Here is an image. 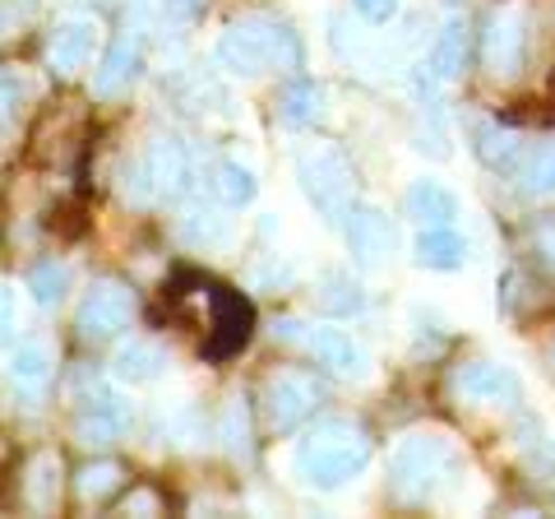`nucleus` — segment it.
<instances>
[{
	"label": "nucleus",
	"mask_w": 555,
	"mask_h": 519,
	"mask_svg": "<svg viewBox=\"0 0 555 519\" xmlns=\"http://www.w3.org/2000/svg\"><path fill=\"white\" fill-rule=\"evenodd\" d=\"M371 464V436L347 418H324L292 450V478L315 492L347 488Z\"/></svg>",
	"instance_id": "1"
},
{
	"label": "nucleus",
	"mask_w": 555,
	"mask_h": 519,
	"mask_svg": "<svg viewBox=\"0 0 555 519\" xmlns=\"http://www.w3.org/2000/svg\"><path fill=\"white\" fill-rule=\"evenodd\" d=\"M218 65L236 79H259L269 71H301L306 47L283 20L273 14H250V20L228 24V33L218 38Z\"/></svg>",
	"instance_id": "2"
},
{
	"label": "nucleus",
	"mask_w": 555,
	"mask_h": 519,
	"mask_svg": "<svg viewBox=\"0 0 555 519\" xmlns=\"http://www.w3.org/2000/svg\"><path fill=\"white\" fill-rule=\"evenodd\" d=\"M297 181L306 190V200L315 204V214L338 228L347 214L357 210V167L338 144H310L297 153Z\"/></svg>",
	"instance_id": "3"
},
{
	"label": "nucleus",
	"mask_w": 555,
	"mask_h": 519,
	"mask_svg": "<svg viewBox=\"0 0 555 519\" xmlns=\"http://www.w3.org/2000/svg\"><path fill=\"white\" fill-rule=\"evenodd\" d=\"M454 469V445L440 431H416V436L398 441L389 459V492L398 501H426L440 492V482Z\"/></svg>",
	"instance_id": "4"
},
{
	"label": "nucleus",
	"mask_w": 555,
	"mask_h": 519,
	"mask_svg": "<svg viewBox=\"0 0 555 519\" xmlns=\"http://www.w3.org/2000/svg\"><path fill=\"white\" fill-rule=\"evenodd\" d=\"M204 298H208V330H204V357L208 362H228L232 353H241L255 334V306L241 298V292L222 288L214 279H199Z\"/></svg>",
	"instance_id": "5"
},
{
	"label": "nucleus",
	"mask_w": 555,
	"mask_h": 519,
	"mask_svg": "<svg viewBox=\"0 0 555 519\" xmlns=\"http://www.w3.org/2000/svg\"><path fill=\"white\" fill-rule=\"evenodd\" d=\"M320 404H324V380H315L310 371L283 367L264 380V418L273 431L301 427Z\"/></svg>",
	"instance_id": "6"
},
{
	"label": "nucleus",
	"mask_w": 555,
	"mask_h": 519,
	"mask_svg": "<svg viewBox=\"0 0 555 519\" xmlns=\"http://www.w3.org/2000/svg\"><path fill=\"white\" fill-rule=\"evenodd\" d=\"M134 320V292L120 279H98L75 311V330L83 339H116Z\"/></svg>",
	"instance_id": "7"
},
{
	"label": "nucleus",
	"mask_w": 555,
	"mask_h": 519,
	"mask_svg": "<svg viewBox=\"0 0 555 519\" xmlns=\"http://www.w3.org/2000/svg\"><path fill=\"white\" fill-rule=\"evenodd\" d=\"M449 390H454L459 404L473 408H518V400H524L518 376L500 367V362H463L454 380H449Z\"/></svg>",
	"instance_id": "8"
},
{
	"label": "nucleus",
	"mask_w": 555,
	"mask_h": 519,
	"mask_svg": "<svg viewBox=\"0 0 555 519\" xmlns=\"http://www.w3.org/2000/svg\"><path fill=\"white\" fill-rule=\"evenodd\" d=\"M524 56H528V14L524 10H500L491 24H486V38H481V61L495 79H514L524 71Z\"/></svg>",
	"instance_id": "9"
},
{
	"label": "nucleus",
	"mask_w": 555,
	"mask_h": 519,
	"mask_svg": "<svg viewBox=\"0 0 555 519\" xmlns=\"http://www.w3.org/2000/svg\"><path fill=\"white\" fill-rule=\"evenodd\" d=\"M144 172L158 200H181L195 186V163H190V149L177 135H153L144 149Z\"/></svg>",
	"instance_id": "10"
},
{
	"label": "nucleus",
	"mask_w": 555,
	"mask_h": 519,
	"mask_svg": "<svg viewBox=\"0 0 555 519\" xmlns=\"http://www.w3.org/2000/svg\"><path fill=\"white\" fill-rule=\"evenodd\" d=\"M139 71H144V38H139V28L126 24L112 38V47L102 51V65L93 71V93L98 98H116L126 93L130 84L139 79Z\"/></svg>",
	"instance_id": "11"
},
{
	"label": "nucleus",
	"mask_w": 555,
	"mask_h": 519,
	"mask_svg": "<svg viewBox=\"0 0 555 519\" xmlns=\"http://www.w3.org/2000/svg\"><path fill=\"white\" fill-rule=\"evenodd\" d=\"M343 237H347V251H352V260L361 269L385 265L389 251H393V228H389V218L379 214L375 204H357V210L347 214V223H343Z\"/></svg>",
	"instance_id": "12"
},
{
	"label": "nucleus",
	"mask_w": 555,
	"mask_h": 519,
	"mask_svg": "<svg viewBox=\"0 0 555 519\" xmlns=\"http://www.w3.org/2000/svg\"><path fill=\"white\" fill-rule=\"evenodd\" d=\"M130 427H134V408L126 400H116V394L83 400V408L75 413V441L79 445H116Z\"/></svg>",
	"instance_id": "13"
},
{
	"label": "nucleus",
	"mask_w": 555,
	"mask_h": 519,
	"mask_svg": "<svg viewBox=\"0 0 555 519\" xmlns=\"http://www.w3.org/2000/svg\"><path fill=\"white\" fill-rule=\"evenodd\" d=\"M93 47H98V24L89 14H69V20H61L47 33V65L56 75H75L89 65Z\"/></svg>",
	"instance_id": "14"
},
{
	"label": "nucleus",
	"mask_w": 555,
	"mask_h": 519,
	"mask_svg": "<svg viewBox=\"0 0 555 519\" xmlns=\"http://www.w3.org/2000/svg\"><path fill=\"white\" fill-rule=\"evenodd\" d=\"M301 343H306V353L315 357L324 371H334L343 380H361V376L371 371L366 349L352 343V334H343V330H324V325H320V330H306Z\"/></svg>",
	"instance_id": "15"
},
{
	"label": "nucleus",
	"mask_w": 555,
	"mask_h": 519,
	"mask_svg": "<svg viewBox=\"0 0 555 519\" xmlns=\"http://www.w3.org/2000/svg\"><path fill=\"white\" fill-rule=\"evenodd\" d=\"M51 376H56V362H51L47 343H20V349L10 353V390L20 394V400L38 404L51 390Z\"/></svg>",
	"instance_id": "16"
},
{
	"label": "nucleus",
	"mask_w": 555,
	"mask_h": 519,
	"mask_svg": "<svg viewBox=\"0 0 555 519\" xmlns=\"http://www.w3.org/2000/svg\"><path fill=\"white\" fill-rule=\"evenodd\" d=\"M403 210H408L412 223H422V228H449V223L459 218V195H454L449 186L422 177V181H412V186H408Z\"/></svg>",
	"instance_id": "17"
},
{
	"label": "nucleus",
	"mask_w": 555,
	"mask_h": 519,
	"mask_svg": "<svg viewBox=\"0 0 555 519\" xmlns=\"http://www.w3.org/2000/svg\"><path fill=\"white\" fill-rule=\"evenodd\" d=\"M463 260H467V241L454 232V223L449 228H422V237H416V265L422 269L454 274L463 269Z\"/></svg>",
	"instance_id": "18"
},
{
	"label": "nucleus",
	"mask_w": 555,
	"mask_h": 519,
	"mask_svg": "<svg viewBox=\"0 0 555 519\" xmlns=\"http://www.w3.org/2000/svg\"><path fill=\"white\" fill-rule=\"evenodd\" d=\"M278 116L287 121V126H315L324 121V89L315 79H287L283 93H278Z\"/></svg>",
	"instance_id": "19"
},
{
	"label": "nucleus",
	"mask_w": 555,
	"mask_h": 519,
	"mask_svg": "<svg viewBox=\"0 0 555 519\" xmlns=\"http://www.w3.org/2000/svg\"><path fill=\"white\" fill-rule=\"evenodd\" d=\"M473 153L491 172H509V167H518L524 144H518V135L509 126H500V121H481V126L473 130Z\"/></svg>",
	"instance_id": "20"
},
{
	"label": "nucleus",
	"mask_w": 555,
	"mask_h": 519,
	"mask_svg": "<svg viewBox=\"0 0 555 519\" xmlns=\"http://www.w3.org/2000/svg\"><path fill=\"white\" fill-rule=\"evenodd\" d=\"M120 488H126V464H116V459H93L75 473V496L83 506H102Z\"/></svg>",
	"instance_id": "21"
},
{
	"label": "nucleus",
	"mask_w": 555,
	"mask_h": 519,
	"mask_svg": "<svg viewBox=\"0 0 555 519\" xmlns=\"http://www.w3.org/2000/svg\"><path fill=\"white\" fill-rule=\"evenodd\" d=\"M163 367H167L163 349H158V343H144V339H130L126 349L116 353V362H112L116 380H126V385H144V380L163 376Z\"/></svg>",
	"instance_id": "22"
},
{
	"label": "nucleus",
	"mask_w": 555,
	"mask_h": 519,
	"mask_svg": "<svg viewBox=\"0 0 555 519\" xmlns=\"http://www.w3.org/2000/svg\"><path fill=\"white\" fill-rule=\"evenodd\" d=\"M61 496V459L56 455H33L24 469V501L33 510H51Z\"/></svg>",
	"instance_id": "23"
},
{
	"label": "nucleus",
	"mask_w": 555,
	"mask_h": 519,
	"mask_svg": "<svg viewBox=\"0 0 555 519\" xmlns=\"http://www.w3.org/2000/svg\"><path fill=\"white\" fill-rule=\"evenodd\" d=\"M463 61H467V24H463V20H449V24L440 28L436 47H430L426 65H430V71H436L440 79H454V75H463Z\"/></svg>",
	"instance_id": "24"
},
{
	"label": "nucleus",
	"mask_w": 555,
	"mask_h": 519,
	"mask_svg": "<svg viewBox=\"0 0 555 519\" xmlns=\"http://www.w3.org/2000/svg\"><path fill=\"white\" fill-rule=\"evenodd\" d=\"M518 190L524 195H555V144H537L518 163Z\"/></svg>",
	"instance_id": "25"
},
{
	"label": "nucleus",
	"mask_w": 555,
	"mask_h": 519,
	"mask_svg": "<svg viewBox=\"0 0 555 519\" xmlns=\"http://www.w3.org/2000/svg\"><path fill=\"white\" fill-rule=\"evenodd\" d=\"M65 288H69V269L61 265V260H38V265L28 269V292L38 306H61L65 302Z\"/></svg>",
	"instance_id": "26"
},
{
	"label": "nucleus",
	"mask_w": 555,
	"mask_h": 519,
	"mask_svg": "<svg viewBox=\"0 0 555 519\" xmlns=\"http://www.w3.org/2000/svg\"><path fill=\"white\" fill-rule=\"evenodd\" d=\"M315 292H320V311H328V316H357L366 306V292L347 279V274H324Z\"/></svg>",
	"instance_id": "27"
},
{
	"label": "nucleus",
	"mask_w": 555,
	"mask_h": 519,
	"mask_svg": "<svg viewBox=\"0 0 555 519\" xmlns=\"http://www.w3.org/2000/svg\"><path fill=\"white\" fill-rule=\"evenodd\" d=\"M214 190H218V200L222 204H232V210H241V204H250L255 200V172L250 167H241V163H222L218 167V177H214Z\"/></svg>",
	"instance_id": "28"
},
{
	"label": "nucleus",
	"mask_w": 555,
	"mask_h": 519,
	"mask_svg": "<svg viewBox=\"0 0 555 519\" xmlns=\"http://www.w3.org/2000/svg\"><path fill=\"white\" fill-rule=\"evenodd\" d=\"M222 445H228L232 459H250L255 441H250V408L246 400H232L228 413H222Z\"/></svg>",
	"instance_id": "29"
},
{
	"label": "nucleus",
	"mask_w": 555,
	"mask_h": 519,
	"mask_svg": "<svg viewBox=\"0 0 555 519\" xmlns=\"http://www.w3.org/2000/svg\"><path fill=\"white\" fill-rule=\"evenodd\" d=\"M532 251H537V260L555 274V214H546V218H537L532 223Z\"/></svg>",
	"instance_id": "30"
},
{
	"label": "nucleus",
	"mask_w": 555,
	"mask_h": 519,
	"mask_svg": "<svg viewBox=\"0 0 555 519\" xmlns=\"http://www.w3.org/2000/svg\"><path fill=\"white\" fill-rule=\"evenodd\" d=\"M204 10H208V0H163V14L167 20H177V24L204 20Z\"/></svg>",
	"instance_id": "31"
},
{
	"label": "nucleus",
	"mask_w": 555,
	"mask_h": 519,
	"mask_svg": "<svg viewBox=\"0 0 555 519\" xmlns=\"http://www.w3.org/2000/svg\"><path fill=\"white\" fill-rule=\"evenodd\" d=\"M352 5H357V14L366 24H389L398 14V0H352Z\"/></svg>",
	"instance_id": "32"
},
{
	"label": "nucleus",
	"mask_w": 555,
	"mask_h": 519,
	"mask_svg": "<svg viewBox=\"0 0 555 519\" xmlns=\"http://www.w3.org/2000/svg\"><path fill=\"white\" fill-rule=\"evenodd\" d=\"M126 510H144V515H153V510H158V492H149V488H139V492H130V501H126Z\"/></svg>",
	"instance_id": "33"
},
{
	"label": "nucleus",
	"mask_w": 555,
	"mask_h": 519,
	"mask_svg": "<svg viewBox=\"0 0 555 519\" xmlns=\"http://www.w3.org/2000/svg\"><path fill=\"white\" fill-rule=\"evenodd\" d=\"M5 121H14V71H5Z\"/></svg>",
	"instance_id": "34"
},
{
	"label": "nucleus",
	"mask_w": 555,
	"mask_h": 519,
	"mask_svg": "<svg viewBox=\"0 0 555 519\" xmlns=\"http://www.w3.org/2000/svg\"><path fill=\"white\" fill-rule=\"evenodd\" d=\"M546 362H551V371H555V343H551V349H546Z\"/></svg>",
	"instance_id": "35"
}]
</instances>
